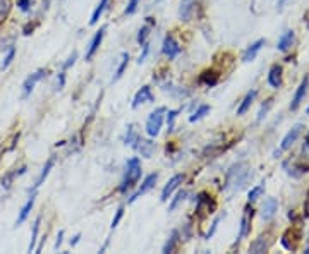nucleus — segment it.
<instances>
[{
    "label": "nucleus",
    "instance_id": "f257e3e1",
    "mask_svg": "<svg viewBox=\"0 0 309 254\" xmlns=\"http://www.w3.org/2000/svg\"><path fill=\"white\" fill-rule=\"evenodd\" d=\"M249 177H253V172H251L244 163L234 165V167L229 170V174H227V186L225 187L227 189H232V191L241 189V187L247 182Z\"/></svg>",
    "mask_w": 309,
    "mask_h": 254
},
{
    "label": "nucleus",
    "instance_id": "f03ea898",
    "mask_svg": "<svg viewBox=\"0 0 309 254\" xmlns=\"http://www.w3.org/2000/svg\"><path fill=\"white\" fill-rule=\"evenodd\" d=\"M141 179V161L139 158H131L127 161V172H126V177H124V182L122 186L119 187L121 192H126L127 189H131V187L136 186V182Z\"/></svg>",
    "mask_w": 309,
    "mask_h": 254
},
{
    "label": "nucleus",
    "instance_id": "7ed1b4c3",
    "mask_svg": "<svg viewBox=\"0 0 309 254\" xmlns=\"http://www.w3.org/2000/svg\"><path fill=\"white\" fill-rule=\"evenodd\" d=\"M167 110H165L163 107H160V109H156L153 114H150L148 122H146V132H148L152 137L158 136V132H160L161 124H163V114Z\"/></svg>",
    "mask_w": 309,
    "mask_h": 254
},
{
    "label": "nucleus",
    "instance_id": "20e7f679",
    "mask_svg": "<svg viewBox=\"0 0 309 254\" xmlns=\"http://www.w3.org/2000/svg\"><path fill=\"white\" fill-rule=\"evenodd\" d=\"M45 74H46L45 69H38L36 72H33V74L24 81V84H22V96H24V98H28V96L33 93L36 83H40V81L45 78Z\"/></svg>",
    "mask_w": 309,
    "mask_h": 254
},
{
    "label": "nucleus",
    "instance_id": "39448f33",
    "mask_svg": "<svg viewBox=\"0 0 309 254\" xmlns=\"http://www.w3.org/2000/svg\"><path fill=\"white\" fill-rule=\"evenodd\" d=\"M156 180H158V174H150L148 177H146L145 180H143V184H141V187L134 192L133 196H131V199H129V203H134L136 199L141 198L143 194H146L148 191H152L153 187H154V184H156Z\"/></svg>",
    "mask_w": 309,
    "mask_h": 254
},
{
    "label": "nucleus",
    "instance_id": "423d86ee",
    "mask_svg": "<svg viewBox=\"0 0 309 254\" xmlns=\"http://www.w3.org/2000/svg\"><path fill=\"white\" fill-rule=\"evenodd\" d=\"M105 31H107V28L103 26V28L100 29V31H96L95 36L91 38L90 45H88V50H86V60H91L93 57H95V53L98 52L100 45H102V41H103V36H105Z\"/></svg>",
    "mask_w": 309,
    "mask_h": 254
},
{
    "label": "nucleus",
    "instance_id": "0eeeda50",
    "mask_svg": "<svg viewBox=\"0 0 309 254\" xmlns=\"http://www.w3.org/2000/svg\"><path fill=\"white\" fill-rule=\"evenodd\" d=\"M303 129H304V126L303 124H296L292 127L291 130H289L287 134H285V137L282 139V144H280V149H289L291 146L296 143L297 141V137L301 136V132H303Z\"/></svg>",
    "mask_w": 309,
    "mask_h": 254
},
{
    "label": "nucleus",
    "instance_id": "6e6552de",
    "mask_svg": "<svg viewBox=\"0 0 309 254\" xmlns=\"http://www.w3.org/2000/svg\"><path fill=\"white\" fill-rule=\"evenodd\" d=\"M161 50H163V53L168 57V59H175V57L180 53L179 43H177V41L173 40L172 34H167V36H165V40H163V48H161Z\"/></svg>",
    "mask_w": 309,
    "mask_h": 254
},
{
    "label": "nucleus",
    "instance_id": "1a4fd4ad",
    "mask_svg": "<svg viewBox=\"0 0 309 254\" xmlns=\"http://www.w3.org/2000/svg\"><path fill=\"white\" fill-rule=\"evenodd\" d=\"M182 182H184V175L182 174L173 175L172 179H170L168 182H167V186L163 187V191H161V201H167V199L170 198V194H172V192L175 191Z\"/></svg>",
    "mask_w": 309,
    "mask_h": 254
},
{
    "label": "nucleus",
    "instance_id": "9d476101",
    "mask_svg": "<svg viewBox=\"0 0 309 254\" xmlns=\"http://www.w3.org/2000/svg\"><path fill=\"white\" fill-rule=\"evenodd\" d=\"M308 84H309V78L306 76V78L303 79V83L299 84V88H297L296 95H294L292 103H291V110H297V109H299V105L303 103L304 96H306V93H308Z\"/></svg>",
    "mask_w": 309,
    "mask_h": 254
},
{
    "label": "nucleus",
    "instance_id": "9b49d317",
    "mask_svg": "<svg viewBox=\"0 0 309 254\" xmlns=\"http://www.w3.org/2000/svg\"><path fill=\"white\" fill-rule=\"evenodd\" d=\"M277 210H278V201L275 198H268L265 201V205H263L261 208V217H263V220H272L273 217H275V213H277Z\"/></svg>",
    "mask_w": 309,
    "mask_h": 254
},
{
    "label": "nucleus",
    "instance_id": "f8f14e48",
    "mask_svg": "<svg viewBox=\"0 0 309 254\" xmlns=\"http://www.w3.org/2000/svg\"><path fill=\"white\" fill-rule=\"evenodd\" d=\"M34 201H36V189H34V191H33V194L29 196V199H28V201H26V205L21 208V213H19L17 220H15V227H19L22 222H26V218H28L29 211L33 210V206H34Z\"/></svg>",
    "mask_w": 309,
    "mask_h": 254
},
{
    "label": "nucleus",
    "instance_id": "ddd939ff",
    "mask_svg": "<svg viewBox=\"0 0 309 254\" xmlns=\"http://www.w3.org/2000/svg\"><path fill=\"white\" fill-rule=\"evenodd\" d=\"M146 102H153V95H152V88L150 86H143L141 90L138 91L136 96H134V102H133V109H138L141 103Z\"/></svg>",
    "mask_w": 309,
    "mask_h": 254
},
{
    "label": "nucleus",
    "instance_id": "4468645a",
    "mask_svg": "<svg viewBox=\"0 0 309 254\" xmlns=\"http://www.w3.org/2000/svg\"><path fill=\"white\" fill-rule=\"evenodd\" d=\"M294 40H296V34H294L292 29H287V31H285L280 38H278L277 48L280 50V52H287V50L294 45Z\"/></svg>",
    "mask_w": 309,
    "mask_h": 254
},
{
    "label": "nucleus",
    "instance_id": "2eb2a0df",
    "mask_svg": "<svg viewBox=\"0 0 309 254\" xmlns=\"http://www.w3.org/2000/svg\"><path fill=\"white\" fill-rule=\"evenodd\" d=\"M268 84L272 88H275V90H278V88L282 86V67L280 65H272V69H270V72H268Z\"/></svg>",
    "mask_w": 309,
    "mask_h": 254
},
{
    "label": "nucleus",
    "instance_id": "dca6fc26",
    "mask_svg": "<svg viewBox=\"0 0 309 254\" xmlns=\"http://www.w3.org/2000/svg\"><path fill=\"white\" fill-rule=\"evenodd\" d=\"M263 45H265V40H263V38H261V40H258V41H254V43L244 52V57H242V60H244V62H253V60L256 59L258 52H260V50L263 48Z\"/></svg>",
    "mask_w": 309,
    "mask_h": 254
},
{
    "label": "nucleus",
    "instance_id": "f3484780",
    "mask_svg": "<svg viewBox=\"0 0 309 254\" xmlns=\"http://www.w3.org/2000/svg\"><path fill=\"white\" fill-rule=\"evenodd\" d=\"M251 218H253V210H249V206H247L246 210H244V217H242V220H241V232H239V239H237V241L244 239L247 234H249Z\"/></svg>",
    "mask_w": 309,
    "mask_h": 254
},
{
    "label": "nucleus",
    "instance_id": "a211bd4d",
    "mask_svg": "<svg viewBox=\"0 0 309 254\" xmlns=\"http://www.w3.org/2000/svg\"><path fill=\"white\" fill-rule=\"evenodd\" d=\"M136 149H138L139 153H141V156H145V158H150V156L153 155V151H154V143H153V141H150V139H139Z\"/></svg>",
    "mask_w": 309,
    "mask_h": 254
},
{
    "label": "nucleus",
    "instance_id": "6ab92c4d",
    "mask_svg": "<svg viewBox=\"0 0 309 254\" xmlns=\"http://www.w3.org/2000/svg\"><path fill=\"white\" fill-rule=\"evenodd\" d=\"M256 95H258V91L253 90V91H249V93L244 96V100H242V103L239 105V109H237V115H244L246 112L251 109V105H253V102H254V98H256Z\"/></svg>",
    "mask_w": 309,
    "mask_h": 254
},
{
    "label": "nucleus",
    "instance_id": "aec40b11",
    "mask_svg": "<svg viewBox=\"0 0 309 254\" xmlns=\"http://www.w3.org/2000/svg\"><path fill=\"white\" fill-rule=\"evenodd\" d=\"M53 165H55V158H53V156H50L48 160H46V163H45V167H43V170H41V174H40V177H38V180H36V184H34V189H36V187H40L41 184L45 182V179L46 177H48V174H50V170H52L53 168Z\"/></svg>",
    "mask_w": 309,
    "mask_h": 254
},
{
    "label": "nucleus",
    "instance_id": "412c9836",
    "mask_svg": "<svg viewBox=\"0 0 309 254\" xmlns=\"http://www.w3.org/2000/svg\"><path fill=\"white\" fill-rule=\"evenodd\" d=\"M192 7H194V0H182V2H180L179 14H180V17H182L184 21H189V19H191Z\"/></svg>",
    "mask_w": 309,
    "mask_h": 254
},
{
    "label": "nucleus",
    "instance_id": "4be33fe9",
    "mask_svg": "<svg viewBox=\"0 0 309 254\" xmlns=\"http://www.w3.org/2000/svg\"><path fill=\"white\" fill-rule=\"evenodd\" d=\"M266 249H268V244H266L265 237H258L256 241L249 246V253H253V254H261V253H265Z\"/></svg>",
    "mask_w": 309,
    "mask_h": 254
},
{
    "label": "nucleus",
    "instance_id": "5701e85b",
    "mask_svg": "<svg viewBox=\"0 0 309 254\" xmlns=\"http://www.w3.org/2000/svg\"><path fill=\"white\" fill-rule=\"evenodd\" d=\"M108 2H110V0H102V2L98 3V5H96V9L93 10V14H91V19H90V24H96V22H98V19H100V16H102L103 14V10L107 9V5H108Z\"/></svg>",
    "mask_w": 309,
    "mask_h": 254
},
{
    "label": "nucleus",
    "instance_id": "b1692460",
    "mask_svg": "<svg viewBox=\"0 0 309 254\" xmlns=\"http://www.w3.org/2000/svg\"><path fill=\"white\" fill-rule=\"evenodd\" d=\"M40 223H41V217H38L33 223V234H31V242L28 246V253H33L34 248H36V237H38V230H40Z\"/></svg>",
    "mask_w": 309,
    "mask_h": 254
},
{
    "label": "nucleus",
    "instance_id": "393cba45",
    "mask_svg": "<svg viewBox=\"0 0 309 254\" xmlns=\"http://www.w3.org/2000/svg\"><path fill=\"white\" fill-rule=\"evenodd\" d=\"M177 242H179V232H177V230H172V234H170V239L167 241V244L163 246V253H165V254L173 253V249H175Z\"/></svg>",
    "mask_w": 309,
    "mask_h": 254
},
{
    "label": "nucleus",
    "instance_id": "a878e982",
    "mask_svg": "<svg viewBox=\"0 0 309 254\" xmlns=\"http://www.w3.org/2000/svg\"><path fill=\"white\" fill-rule=\"evenodd\" d=\"M26 172V167H22V168H19V172H9L7 175H3L2 177V186L5 187V189H9L10 187V184H12V180L15 179V177H19V175H22Z\"/></svg>",
    "mask_w": 309,
    "mask_h": 254
},
{
    "label": "nucleus",
    "instance_id": "bb28decb",
    "mask_svg": "<svg viewBox=\"0 0 309 254\" xmlns=\"http://www.w3.org/2000/svg\"><path fill=\"white\" fill-rule=\"evenodd\" d=\"M127 64H129V53H122L121 64H119L117 71H115L114 81H119V79L122 78V74H124V72H126V69H127Z\"/></svg>",
    "mask_w": 309,
    "mask_h": 254
},
{
    "label": "nucleus",
    "instance_id": "cd10ccee",
    "mask_svg": "<svg viewBox=\"0 0 309 254\" xmlns=\"http://www.w3.org/2000/svg\"><path fill=\"white\" fill-rule=\"evenodd\" d=\"M138 143H139V136L136 134V130H134V126H129V129H127V136H126V144L136 148Z\"/></svg>",
    "mask_w": 309,
    "mask_h": 254
},
{
    "label": "nucleus",
    "instance_id": "c85d7f7f",
    "mask_svg": "<svg viewBox=\"0 0 309 254\" xmlns=\"http://www.w3.org/2000/svg\"><path fill=\"white\" fill-rule=\"evenodd\" d=\"M210 110H211L210 105H201L199 109L196 110L194 114L191 115V117H189V121H191V122H198V121H201V119H203L206 114H210Z\"/></svg>",
    "mask_w": 309,
    "mask_h": 254
},
{
    "label": "nucleus",
    "instance_id": "c756f323",
    "mask_svg": "<svg viewBox=\"0 0 309 254\" xmlns=\"http://www.w3.org/2000/svg\"><path fill=\"white\" fill-rule=\"evenodd\" d=\"M201 81H203L204 84H208V86H215L216 83H218V76L215 74V72H203V76H201Z\"/></svg>",
    "mask_w": 309,
    "mask_h": 254
},
{
    "label": "nucleus",
    "instance_id": "7c9ffc66",
    "mask_svg": "<svg viewBox=\"0 0 309 254\" xmlns=\"http://www.w3.org/2000/svg\"><path fill=\"white\" fill-rule=\"evenodd\" d=\"M272 105H273V100H272V98H268L265 103H263L261 109H260V112H258V122H261L263 119L266 117V114H268V110L272 109Z\"/></svg>",
    "mask_w": 309,
    "mask_h": 254
},
{
    "label": "nucleus",
    "instance_id": "2f4dec72",
    "mask_svg": "<svg viewBox=\"0 0 309 254\" xmlns=\"http://www.w3.org/2000/svg\"><path fill=\"white\" fill-rule=\"evenodd\" d=\"M265 192V184H260V186H256V187H253V189L249 191V194H247V199L249 201H256L258 198Z\"/></svg>",
    "mask_w": 309,
    "mask_h": 254
},
{
    "label": "nucleus",
    "instance_id": "473e14b6",
    "mask_svg": "<svg viewBox=\"0 0 309 254\" xmlns=\"http://www.w3.org/2000/svg\"><path fill=\"white\" fill-rule=\"evenodd\" d=\"M14 57H15V48H14V47H10V48H9V52H7V55H5V59H3V62H2V69H7V67H9V65L12 64Z\"/></svg>",
    "mask_w": 309,
    "mask_h": 254
},
{
    "label": "nucleus",
    "instance_id": "72a5a7b5",
    "mask_svg": "<svg viewBox=\"0 0 309 254\" xmlns=\"http://www.w3.org/2000/svg\"><path fill=\"white\" fill-rule=\"evenodd\" d=\"M185 196H187V192H185V191H179V192H177L175 199H173V201H172V205H170V211H173V210H175V208L179 206L180 203L184 201V198H185Z\"/></svg>",
    "mask_w": 309,
    "mask_h": 254
},
{
    "label": "nucleus",
    "instance_id": "f704fd0d",
    "mask_svg": "<svg viewBox=\"0 0 309 254\" xmlns=\"http://www.w3.org/2000/svg\"><path fill=\"white\" fill-rule=\"evenodd\" d=\"M150 26H143L141 29H139V34H138V43H141V45H145V41H146V38H148V34H150Z\"/></svg>",
    "mask_w": 309,
    "mask_h": 254
},
{
    "label": "nucleus",
    "instance_id": "c9c22d12",
    "mask_svg": "<svg viewBox=\"0 0 309 254\" xmlns=\"http://www.w3.org/2000/svg\"><path fill=\"white\" fill-rule=\"evenodd\" d=\"M138 5H139V0H129V3H127L124 14H126V16H129V14H134V12H136V9H138Z\"/></svg>",
    "mask_w": 309,
    "mask_h": 254
},
{
    "label": "nucleus",
    "instance_id": "e433bc0d",
    "mask_svg": "<svg viewBox=\"0 0 309 254\" xmlns=\"http://www.w3.org/2000/svg\"><path fill=\"white\" fill-rule=\"evenodd\" d=\"M9 2L7 0H0V21H3V17L9 14Z\"/></svg>",
    "mask_w": 309,
    "mask_h": 254
},
{
    "label": "nucleus",
    "instance_id": "4c0bfd02",
    "mask_svg": "<svg viewBox=\"0 0 309 254\" xmlns=\"http://www.w3.org/2000/svg\"><path fill=\"white\" fill-rule=\"evenodd\" d=\"M180 110H168L167 112V122H168V130H172L173 127V122H175L177 119V114H179Z\"/></svg>",
    "mask_w": 309,
    "mask_h": 254
},
{
    "label": "nucleus",
    "instance_id": "58836bf2",
    "mask_svg": "<svg viewBox=\"0 0 309 254\" xmlns=\"http://www.w3.org/2000/svg\"><path fill=\"white\" fill-rule=\"evenodd\" d=\"M122 217H124V208L121 206V208H119V210L117 211H115V217L114 218H112V229H115V227H117L119 225V222H121L122 220Z\"/></svg>",
    "mask_w": 309,
    "mask_h": 254
},
{
    "label": "nucleus",
    "instance_id": "ea45409f",
    "mask_svg": "<svg viewBox=\"0 0 309 254\" xmlns=\"http://www.w3.org/2000/svg\"><path fill=\"white\" fill-rule=\"evenodd\" d=\"M148 53H150V43H145V47H143V53L139 55V59H138V62L141 64V62H145V59L148 57Z\"/></svg>",
    "mask_w": 309,
    "mask_h": 254
},
{
    "label": "nucleus",
    "instance_id": "a19ab883",
    "mask_svg": "<svg viewBox=\"0 0 309 254\" xmlns=\"http://www.w3.org/2000/svg\"><path fill=\"white\" fill-rule=\"evenodd\" d=\"M220 220H222V217H218V218H216V220L213 222V225H211V230L206 234V236H204V239H210L211 236H213V234H215V230L218 229V223H220Z\"/></svg>",
    "mask_w": 309,
    "mask_h": 254
},
{
    "label": "nucleus",
    "instance_id": "79ce46f5",
    "mask_svg": "<svg viewBox=\"0 0 309 254\" xmlns=\"http://www.w3.org/2000/svg\"><path fill=\"white\" fill-rule=\"evenodd\" d=\"M17 5L21 10H29V5H31V0H17Z\"/></svg>",
    "mask_w": 309,
    "mask_h": 254
},
{
    "label": "nucleus",
    "instance_id": "37998d69",
    "mask_svg": "<svg viewBox=\"0 0 309 254\" xmlns=\"http://www.w3.org/2000/svg\"><path fill=\"white\" fill-rule=\"evenodd\" d=\"M76 59H77V52H72V55L69 57V59H67V62L64 64V69H69V67H71V65H74Z\"/></svg>",
    "mask_w": 309,
    "mask_h": 254
},
{
    "label": "nucleus",
    "instance_id": "c03bdc74",
    "mask_svg": "<svg viewBox=\"0 0 309 254\" xmlns=\"http://www.w3.org/2000/svg\"><path fill=\"white\" fill-rule=\"evenodd\" d=\"M62 241H64V230H60V232H59V236H57L55 246H53V249H55V251H57V249H59L60 246H62Z\"/></svg>",
    "mask_w": 309,
    "mask_h": 254
},
{
    "label": "nucleus",
    "instance_id": "a18cd8bd",
    "mask_svg": "<svg viewBox=\"0 0 309 254\" xmlns=\"http://www.w3.org/2000/svg\"><path fill=\"white\" fill-rule=\"evenodd\" d=\"M303 151H304V155H306L308 158H309V139L304 141V144H303Z\"/></svg>",
    "mask_w": 309,
    "mask_h": 254
},
{
    "label": "nucleus",
    "instance_id": "49530a36",
    "mask_svg": "<svg viewBox=\"0 0 309 254\" xmlns=\"http://www.w3.org/2000/svg\"><path fill=\"white\" fill-rule=\"evenodd\" d=\"M287 3V0H278V3H277V9H278V12H280L282 9H284V5Z\"/></svg>",
    "mask_w": 309,
    "mask_h": 254
},
{
    "label": "nucleus",
    "instance_id": "de8ad7c7",
    "mask_svg": "<svg viewBox=\"0 0 309 254\" xmlns=\"http://www.w3.org/2000/svg\"><path fill=\"white\" fill-rule=\"evenodd\" d=\"M79 239H81V234H76L74 239H72V241H71V246H72V248H74V246L77 244V242H79Z\"/></svg>",
    "mask_w": 309,
    "mask_h": 254
},
{
    "label": "nucleus",
    "instance_id": "09e8293b",
    "mask_svg": "<svg viewBox=\"0 0 309 254\" xmlns=\"http://www.w3.org/2000/svg\"><path fill=\"white\" fill-rule=\"evenodd\" d=\"M261 2H263V12H266V7H268L270 0H261Z\"/></svg>",
    "mask_w": 309,
    "mask_h": 254
},
{
    "label": "nucleus",
    "instance_id": "8fccbe9b",
    "mask_svg": "<svg viewBox=\"0 0 309 254\" xmlns=\"http://www.w3.org/2000/svg\"><path fill=\"white\" fill-rule=\"evenodd\" d=\"M308 114H309V107H308Z\"/></svg>",
    "mask_w": 309,
    "mask_h": 254
}]
</instances>
